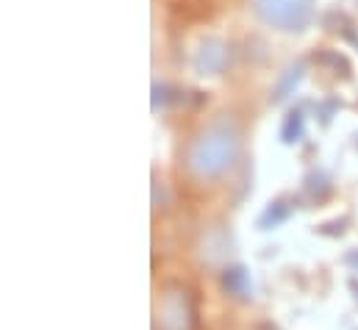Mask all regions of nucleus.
<instances>
[{
    "label": "nucleus",
    "mask_w": 358,
    "mask_h": 330,
    "mask_svg": "<svg viewBox=\"0 0 358 330\" xmlns=\"http://www.w3.org/2000/svg\"><path fill=\"white\" fill-rule=\"evenodd\" d=\"M228 62V48L220 39H203L200 50H197V70L203 76H217Z\"/></svg>",
    "instance_id": "nucleus-3"
},
{
    "label": "nucleus",
    "mask_w": 358,
    "mask_h": 330,
    "mask_svg": "<svg viewBox=\"0 0 358 330\" xmlns=\"http://www.w3.org/2000/svg\"><path fill=\"white\" fill-rule=\"evenodd\" d=\"M239 156V128L234 120L220 117L200 128L186 148V166L197 178H217L228 172Z\"/></svg>",
    "instance_id": "nucleus-1"
},
{
    "label": "nucleus",
    "mask_w": 358,
    "mask_h": 330,
    "mask_svg": "<svg viewBox=\"0 0 358 330\" xmlns=\"http://www.w3.org/2000/svg\"><path fill=\"white\" fill-rule=\"evenodd\" d=\"M253 11L278 31H303L314 20L317 0H250Z\"/></svg>",
    "instance_id": "nucleus-2"
},
{
    "label": "nucleus",
    "mask_w": 358,
    "mask_h": 330,
    "mask_svg": "<svg viewBox=\"0 0 358 330\" xmlns=\"http://www.w3.org/2000/svg\"><path fill=\"white\" fill-rule=\"evenodd\" d=\"M303 78V64H297V67H289L286 70V76L278 81V86H275V94H272V100L278 103V100H283L294 86H297V81Z\"/></svg>",
    "instance_id": "nucleus-4"
},
{
    "label": "nucleus",
    "mask_w": 358,
    "mask_h": 330,
    "mask_svg": "<svg viewBox=\"0 0 358 330\" xmlns=\"http://www.w3.org/2000/svg\"><path fill=\"white\" fill-rule=\"evenodd\" d=\"M300 136H303V117L297 111H292L283 125V142H297Z\"/></svg>",
    "instance_id": "nucleus-5"
}]
</instances>
